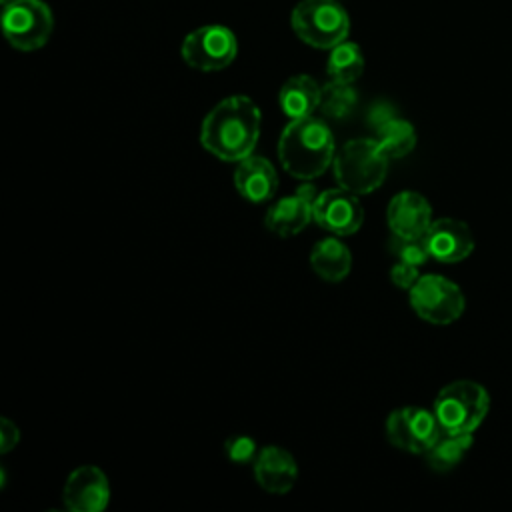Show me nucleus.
Wrapping results in <instances>:
<instances>
[{"mask_svg":"<svg viewBox=\"0 0 512 512\" xmlns=\"http://www.w3.org/2000/svg\"><path fill=\"white\" fill-rule=\"evenodd\" d=\"M490 396L482 384L456 380L446 384L434 398L432 412L444 432L472 434L488 416Z\"/></svg>","mask_w":512,"mask_h":512,"instance_id":"obj_4","label":"nucleus"},{"mask_svg":"<svg viewBox=\"0 0 512 512\" xmlns=\"http://www.w3.org/2000/svg\"><path fill=\"white\" fill-rule=\"evenodd\" d=\"M472 434H458V432H440L436 442L422 454L426 464L434 472H450L456 468L462 458L472 448Z\"/></svg>","mask_w":512,"mask_h":512,"instance_id":"obj_19","label":"nucleus"},{"mask_svg":"<svg viewBox=\"0 0 512 512\" xmlns=\"http://www.w3.org/2000/svg\"><path fill=\"white\" fill-rule=\"evenodd\" d=\"M374 132H376L374 136L376 144L388 158H402L410 154L416 146V130L404 118L394 116L382 126H378Z\"/></svg>","mask_w":512,"mask_h":512,"instance_id":"obj_21","label":"nucleus"},{"mask_svg":"<svg viewBox=\"0 0 512 512\" xmlns=\"http://www.w3.org/2000/svg\"><path fill=\"white\" fill-rule=\"evenodd\" d=\"M320 94H322V88L312 76L296 74L282 84L278 102L282 112L292 120L306 118V116H312V112L320 106Z\"/></svg>","mask_w":512,"mask_h":512,"instance_id":"obj_17","label":"nucleus"},{"mask_svg":"<svg viewBox=\"0 0 512 512\" xmlns=\"http://www.w3.org/2000/svg\"><path fill=\"white\" fill-rule=\"evenodd\" d=\"M336 144L328 124L320 118H294L280 134L278 158L296 180H314L334 162Z\"/></svg>","mask_w":512,"mask_h":512,"instance_id":"obj_2","label":"nucleus"},{"mask_svg":"<svg viewBox=\"0 0 512 512\" xmlns=\"http://www.w3.org/2000/svg\"><path fill=\"white\" fill-rule=\"evenodd\" d=\"M224 452L234 464H254L260 448L254 438L246 434H234L224 440Z\"/></svg>","mask_w":512,"mask_h":512,"instance_id":"obj_24","label":"nucleus"},{"mask_svg":"<svg viewBox=\"0 0 512 512\" xmlns=\"http://www.w3.org/2000/svg\"><path fill=\"white\" fill-rule=\"evenodd\" d=\"M64 506L72 512H100L110 502V484L98 466H80L70 472L62 488Z\"/></svg>","mask_w":512,"mask_h":512,"instance_id":"obj_12","label":"nucleus"},{"mask_svg":"<svg viewBox=\"0 0 512 512\" xmlns=\"http://www.w3.org/2000/svg\"><path fill=\"white\" fill-rule=\"evenodd\" d=\"M0 2H2V6H6V4H10L12 0H0Z\"/></svg>","mask_w":512,"mask_h":512,"instance_id":"obj_28","label":"nucleus"},{"mask_svg":"<svg viewBox=\"0 0 512 512\" xmlns=\"http://www.w3.org/2000/svg\"><path fill=\"white\" fill-rule=\"evenodd\" d=\"M412 310L430 324H452L456 322L466 306L460 286L438 274H424L408 290Z\"/></svg>","mask_w":512,"mask_h":512,"instance_id":"obj_7","label":"nucleus"},{"mask_svg":"<svg viewBox=\"0 0 512 512\" xmlns=\"http://www.w3.org/2000/svg\"><path fill=\"white\" fill-rule=\"evenodd\" d=\"M328 78L334 82L354 84L364 72V56L356 42L344 40L330 48V56L326 62Z\"/></svg>","mask_w":512,"mask_h":512,"instance_id":"obj_20","label":"nucleus"},{"mask_svg":"<svg viewBox=\"0 0 512 512\" xmlns=\"http://www.w3.org/2000/svg\"><path fill=\"white\" fill-rule=\"evenodd\" d=\"M234 186L248 202H268L278 190V174L270 160L250 154L240 160L234 172Z\"/></svg>","mask_w":512,"mask_h":512,"instance_id":"obj_16","label":"nucleus"},{"mask_svg":"<svg viewBox=\"0 0 512 512\" xmlns=\"http://www.w3.org/2000/svg\"><path fill=\"white\" fill-rule=\"evenodd\" d=\"M182 58L190 68L216 72L232 64L238 52L236 36L222 24H206L182 40Z\"/></svg>","mask_w":512,"mask_h":512,"instance_id":"obj_8","label":"nucleus"},{"mask_svg":"<svg viewBox=\"0 0 512 512\" xmlns=\"http://www.w3.org/2000/svg\"><path fill=\"white\" fill-rule=\"evenodd\" d=\"M388 160L374 138H354L336 152L334 178L340 188L352 194H370L384 182Z\"/></svg>","mask_w":512,"mask_h":512,"instance_id":"obj_3","label":"nucleus"},{"mask_svg":"<svg viewBox=\"0 0 512 512\" xmlns=\"http://www.w3.org/2000/svg\"><path fill=\"white\" fill-rule=\"evenodd\" d=\"M442 428L432 410L420 406H404L386 418L388 442L410 454H424L440 436Z\"/></svg>","mask_w":512,"mask_h":512,"instance_id":"obj_9","label":"nucleus"},{"mask_svg":"<svg viewBox=\"0 0 512 512\" xmlns=\"http://www.w3.org/2000/svg\"><path fill=\"white\" fill-rule=\"evenodd\" d=\"M54 16L42 0H12L2 10V30L10 46L22 52L42 48L52 34Z\"/></svg>","mask_w":512,"mask_h":512,"instance_id":"obj_6","label":"nucleus"},{"mask_svg":"<svg viewBox=\"0 0 512 512\" xmlns=\"http://www.w3.org/2000/svg\"><path fill=\"white\" fill-rule=\"evenodd\" d=\"M390 250L400 262H408V264H414V266H422V264L428 262V258H432L430 252H428L424 236L422 238L394 236L392 242H390Z\"/></svg>","mask_w":512,"mask_h":512,"instance_id":"obj_23","label":"nucleus"},{"mask_svg":"<svg viewBox=\"0 0 512 512\" xmlns=\"http://www.w3.org/2000/svg\"><path fill=\"white\" fill-rule=\"evenodd\" d=\"M428 252L434 260L444 264H456L466 260L474 250V234L470 226L456 218L432 220L424 234Z\"/></svg>","mask_w":512,"mask_h":512,"instance_id":"obj_13","label":"nucleus"},{"mask_svg":"<svg viewBox=\"0 0 512 512\" xmlns=\"http://www.w3.org/2000/svg\"><path fill=\"white\" fill-rule=\"evenodd\" d=\"M254 478L266 492L286 494L298 480L296 460L280 446H264L254 460Z\"/></svg>","mask_w":512,"mask_h":512,"instance_id":"obj_15","label":"nucleus"},{"mask_svg":"<svg viewBox=\"0 0 512 512\" xmlns=\"http://www.w3.org/2000/svg\"><path fill=\"white\" fill-rule=\"evenodd\" d=\"M260 124V108L248 96H230L202 120L200 144L218 160L240 162L254 152Z\"/></svg>","mask_w":512,"mask_h":512,"instance_id":"obj_1","label":"nucleus"},{"mask_svg":"<svg viewBox=\"0 0 512 512\" xmlns=\"http://www.w3.org/2000/svg\"><path fill=\"white\" fill-rule=\"evenodd\" d=\"M18 440H20L18 426L12 420H8L6 416H2L0 418V452L2 454L10 452L18 444Z\"/></svg>","mask_w":512,"mask_h":512,"instance_id":"obj_26","label":"nucleus"},{"mask_svg":"<svg viewBox=\"0 0 512 512\" xmlns=\"http://www.w3.org/2000/svg\"><path fill=\"white\" fill-rule=\"evenodd\" d=\"M296 36L312 48H334L348 40L350 18L338 0H302L290 16Z\"/></svg>","mask_w":512,"mask_h":512,"instance_id":"obj_5","label":"nucleus"},{"mask_svg":"<svg viewBox=\"0 0 512 512\" xmlns=\"http://www.w3.org/2000/svg\"><path fill=\"white\" fill-rule=\"evenodd\" d=\"M312 270L326 282H340L352 268V254L336 236L322 238L310 252Z\"/></svg>","mask_w":512,"mask_h":512,"instance_id":"obj_18","label":"nucleus"},{"mask_svg":"<svg viewBox=\"0 0 512 512\" xmlns=\"http://www.w3.org/2000/svg\"><path fill=\"white\" fill-rule=\"evenodd\" d=\"M318 194L320 192L316 190V186L310 180H306L302 186H298L296 194L284 196L268 208L264 216L266 228L280 238L296 236L312 220V208Z\"/></svg>","mask_w":512,"mask_h":512,"instance_id":"obj_11","label":"nucleus"},{"mask_svg":"<svg viewBox=\"0 0 512 512\" xmlns=\"http://www.w3.org/2000/svg\"><path fill=\"white\" fill-rule=\"evenodd\" d=\"M358 104V94L352 88V84L346 82H334L330 80L328 84L322 86L320 94V110L326 118L332 120H344L352 114V110Z\"/></svg>","mask_w":512,"mask_h":512,"instance_id":"obj_22","label":"nucleus"},{"mask_svg":"<svg viewBox=\"0 0 512 512\" xmlns=\"http://www.w3.org/2000/svg\"><path fill=\"white\" fill-rule=\"evenodd\" d=\"M386 220L394 236L422 238L432 224V206L420 192L402 190L390 200Z\"/></svg>","mask_w":512,"mask_h":512,"instance_id":"obj_14","label":"nucleus"},{"mask_svg":"<svg viewBox=\"0 0 512 512\" xmlns=\"http://www.w3.org/2000/svg\"><path fill=\"white\" fill-rule=\"evenodd\" d=\"M420 266H414V264H408V262H396L390 270V280L396 288H402V290H410L418 278H420V272H418Z\"/></svg>","mask_w":512,"mask_h":512,"instance_id":"obj_25","label":"nucleus"},{"mask_svg":"<svg viewBox=\"0 0 512 512\" xmlns=\"http://www.w3.org/2000/svg\"><path fill=\"white\" fill-rule=\"evenodd\" d=\"M312 220L334 236L354 234L364 220V208L358 200V194H352L344 188H328L318 194Z\"/></svg>","mask_w":512,"mask_h":512,"instance_id":"obj_10","label":"nucleus"},{"mask_svg":"<svg viewBox=\"0 0 512 512\" xmlns=\"http://www.w3.org/2000/svg\"><path fill=\"white\" fill-rule=\"evenodd\" d=\"M394 116H396V114H394L392 104H390V102L380 100V102H374V104L370 106L366 120H368V122L372 124V128L376 130L378 126H382L384 122H388V120H390V118H394Z\"/></svg>","mask_w":512,"mask_h":512,"instance_id":"obj_27","label":"nucleus"}]
</instances>
